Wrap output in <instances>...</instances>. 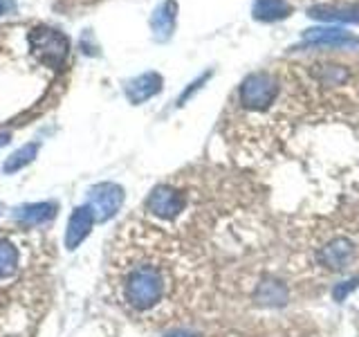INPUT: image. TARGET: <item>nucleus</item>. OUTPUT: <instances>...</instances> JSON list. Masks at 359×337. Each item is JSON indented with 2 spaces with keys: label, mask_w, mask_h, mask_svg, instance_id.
<instances>
[{
  "label": "nucleus",
  "mask_w": 359,
  "mask_h": 337,
  "mask_svg": "<svg viewBox=\"0 0 359 337\" xmlns=\"http://www.w3.org/2000/svg\"><path fill=\"white\" fill-rule=\"evenodd\" d=\"M182 258L157 227L126 223L110 243L108 279L112 295L137 319H164L182 286Z\"/></svg>",
  "instance_id": "1"
},
{
  "label": "nucleus",
  "mask_w": 359,
  "mask_h": 337,
  "mask_svg": "<svg viewBox=\"0 0 359 337\" xmlns=\"http://www.w3.org/2000/svg\"><path fill=\"white\" fill-rule=\"evenodd\" d=\"M29 48L36 54V59L50 67H59L67 59L70 41L63 32L52 27H34L29 32Z\"/></svg>",
  "instance_id": "2"
},
{
  "label": "nucleus",
  "mask_w": 359,
  "mask_h": 337,
  "mask_svg": "<svg viewBox=\"0 0 359 337\" xmlns=\"http://www.w3.org/2000/svg\"><path fill=\"white\" fill-rule=\"evenodd\" d=\"M123 205V189L115 183H99L88 194V209L93 211L95 223L110 220Z\"/></svg>",
  "instance_id": "3"
},
{
  "label": "nucleus",
  "mask_w": 359,
  "mask_h": 337,
  "mask_svg": "<svg viewBox=\"0 0 359 337\" xmlns=\"http://www.w3.org/2000/svg\"><path fill=\"white\" fill-rule=\"evenodd\" d=\"M187 207V196L173 185H160L155 187L149 198H146V211L162 220H173Z\"/></svg>",
  "instance_id": "4"
},
{
  "label": "nucleus",
  "mask_w": 359,
  "mask_h": 337,
  "mask_svg": "<svg viewBox=\"0 0 359 337\" xmlns=\"http://www.w3.org/2000/svg\"><path fill=\"white\" fill-rule=\"evenodd\" d=\"M303 43L310 48H330V50H353L359 48V39L344 27H312L303 32Z\"/></svg>",
  "instance_id": "5"
},
{
  "label": "nucleus",
  "mask_w": 359,
  "mask_h": 337,
  "mask_svg": "<svg viewBox=\"0 0 359 337\" xmlns=\"http://www.w3.org/2000/svg\"><path fill=\"white\" fill-rule=\"evenodd\" d=\"M353 256H355V245L351 239H346V236H337V239H332L330 243H325L317 254L319 263L323 267L332 270V272H341V270H346L351 265Z\"/></svg>",
  "instance_id": "6"
},
{
  "label": "nucleus",
  "mask_w": 359,
  "mask_h": 337,
  "mask_svg": "<svg viewBox=\"0 0 359 337\" xmlns=\"http://www.w3.org/2000/svg\"><path fill=\"white\" fill-rule=\"evenodd\" d=\"M93 227H95V216H93V211L88 209V205L76 207L72 211L70 220H67V230H65L67 250H76V247L88 239V234Z\"/></svg>",
  "instance_id": "7"
},
{
  "label": "nucleus",
  "mask_w": 359,
  "mask_h": 337,
  "mask_svg": "<svg viewBox=\"0 0 359 337\" xmlns=\"http://www.w3.org/2000/svg\"><path fill=\"white\" fill-rule=\"evenodd\" d=\"M308 16L325 22H359V3L312 5L308 9Z\"/></svg>",
  "instance_id": "8"
},
{
  "label": "nucleus",
  "mask_w": 359,
  "mask_h": 337,
  "mask_svg": "<svg viewBox=\"0 0 359 337\" xmlns=\"http://www.w3.org/2000/svg\"><path fill=\"white\" fill-rule=\"evenodd\" d=\"M162 90V77L157 72H144L126 84V97L130 104H144Z\"/></svg>",
  "instance_id": "9"
},
{
  "label": "nucleus",
  "mask_w": 359,
  "mask_h": 337,
  "mask_svg": "<svg viewBox=\"0 0 359 337\" xmlns=\"http://www.w3.org/2000/svg\"><path fill=\"white\" fill-rule=\"evenodd\" d=\"M175 20H177V3L175 0H164L151 16V29L155 41L164 43L171 39L175 29Z\"/></svg>",
  "instance_id": "10"
},
{
  "label": "nucleus",
  "mask_w": 359,
  "mask_h": 337,
  "mask_svg": "<svg viewBox=\"0 0 359 337\" xmlns=\"http://www.w3.org/2000/svg\"><path fill=\"white\" fill-rule=\"evenodd\" d=\"M292 14V5L287 0H254L252 16L258 22H276Z\"/></svg>",
  "instance_id": "11"
},
{
  "label": "nucleus",
  "mask_w": 359,
  "mask_h": 337,
  "mask_svg": "<svg viewBox=\"0 0 359 337\" xmlns=\"http://www.w3.org/2000/svg\"><path fill=\"white\" fill-rule=\"evenodd\" d=\"M54 213H56L54 202H32V205L16 209V218L22 225H41L54 218Z\"/></svg>",
  "instance_id": "12"
},
{
  "label": "nucleus",
  "mask_w": 359,
  "mask_h": 337,
  "mask_svg": "<svg viewBox=\"0 0 359 337\" xmlns=\"http://www.w3.org/2000/svg\"><path fill=\"white\" fill-rule=\"evenodd\" d=\"M256 301L263 306H283L287 301V288L274 279H265L256 288Z\"/></svg>",
  "instance_id": "13"
},
{
  "label": "nucleus",
  "mask_w": 359,
  "mask_h": 337,
  "mask_svg": "<svg viewBox=\"0 0 359 337\" xmlns=\"http://www.w3.org/2000/svg\"><path fill=\"white\" fill-rule=\"evenodd\" d=\"M18 267H20L18 247L7 239H0V281L11 279L18 272Z\"/></svg>",
  "instance_id": "14"
},
{
  "label": "nucleus",
  "mask_w": 359,
  "mask_h": 337,
  "mask_svg": "<svg viewBox=\"0 0 359 337\" xmlns=\"http://www.w3.org/2000/svg\"><path fill=\"white\" fill-rule=\"evenodd\" d=\"M36 153H39V146L36 144H25L22 149L14 151V153L7 157L5 164H3V171L5 173H16V171H20L22 166H27L34 160V157H36Z\"/></svg>",
  "instance_id": "15"
},
{
  "label": "nucleus",
  "mask_w": 359,
  "mask_h": 337,
  "mask_svg": "<svg viewBox=\"0 0 359 337\" xmlns=\"http://www.w3.org/2000/svg\"><path fill=\"white\" fill-rule=\"evenodd\" d=\"M359 288V277H355V279H348V281H341V284H337L334 288H332V297H334V301H344L348 295H351L353 290H357Z\"/></svg>",
  "instance_id": "16"
},
{
  "label": "nucleus",
  "mask_w": 359,
  "mask_h": 337,
  "mask_svg": "<svg viewBox=\"0 0 359 337\" xmlns=\"http://www.w3.org/2000/svg\"><path fill=\"white\" fill-rule=\"evenodd\" d=\"M16 11V0H0V16L14 14Z\"/></svg>",
  "instance_id": "17"
},
{
  "label": "nucleus",
  "mask_w": 359,
  "mask_h": 337,
  "mask_svg": "<svg viewBox=\"0 0 359 337\" xmlns=\"http://www.w3.org/2000/svg\"><path fill=\"white\" fill-rule=\"evenodd\" d=\"M164 337H198V335L191 333V331H173V333H168Z\"/></svg>",
  "instance_id": "18"
},
{
  "label": "nucleus",
  "mask_w": 359,
  "mask_h": 337,
  "mask_svg": "<svg viewBox=\"0 0 359 337\" xmlns=\"http://www.w3.org/2000/svg\"><path fill=\"white\" fill-rule=\"evenodd\" d=\"M328 3H359V0H314V5H328Z\"/></svg>",
  "instance_id": "19"
},
{
  "label": "nucleus",
  "mask_w": 359,
  "mask_h": 337,
  "mask_svg": "<svg viewBox=\"0 0 359 337\" xmlns=\"http://www.w3.org/2000/svg\"><path fill=\"white\" fill-rule=\"evenodd\" d=\"M7 142V135H0V144H5Z\"/></svg>",
  "instance_id": "20"
}]
</instances>
